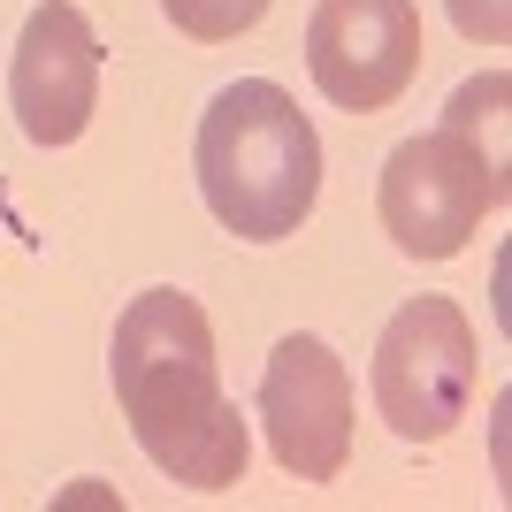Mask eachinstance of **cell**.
Segmentation results:
<instances>
[{"label":"cell","instance_id":"9","mask_svg":"<svg viewBox=\"0 0 512 512\" xmlns=\"http://www.w3.org/2000/svg\"><path fill=\"white\" fill-rule=\"evenodd\" d=\"M444 8L474 46H505L512 39V0H444Z\"/></svg>","mask_w":512,"mask_h":512},{"label":"cell","instance_id":"8","mask_svg":"<svg viewBox=\"0 0 512 512\" xmlns=\"http://www.w3.org/2000/svg\"><path fill=\"white\" fill-rule=\"evenodd\" d=\"M161 16L199 46H222V39H245L260 16H268V0H161Z\"/></svg>","mask_w":512,"mask_h":512},{"label":"cell","instance_id":"4","mask_svg":"<svg viewBox=\"0 0 512 512\" xmlns=\"http://www.w3.org/2000/svg\"><path fill=\"white\" fill-rule=\"evenodd\" d=\"M482 383L474 321L451 299H406L375 337V406L406 444H436L467 421Z\"/></svg>","mask_w":512,"mask_h":512},{"label":"cell","instance_id":"2","mask_svg":"<svg viewBox=\"0 0 512 512\" xmlns=\"http://www.w3.org/2000/svg\"><path fill=\"white\" fill-rule=\"evenodd\" d=\"M192 169H199V199L222 230L245 245H276L321 199V138L283 85L237 77L199 115Z\"/></svg>","mask_w":512,"mask_h":512},{"label":"cell","instance_id":"1","mask_svg":"<svg viewBox=\"0 0 512 512\" xmlns=\"http://www.w3.org/2000/svg\"><path fill=\"white\" fill-rule=\"evenodd\" d=\"M107 375H115V406L153 467L184 482V490H230L245 482L253 436L222 398L214 375V321L192 291H138L115 321L107 344Z\"/></svg>","mask_w":512,"mask_h":512},{"label":"cell","instance_id":"7","mask_svg":"<svg viewBox=\"0 0 512 512\" xmlns=\"http://www.w3.org/2000/svg\"><path fill=\"white\" fill-rule=\"evenodd\" d=\"M100 31L77 0H39L16 31V62H8V100L31 146H77L100 107Z\"/></svg>","mask_w":512,"mask_h":512},{"label":"cell","instance_id":"3","mask_svg":"<svg viewBox=\"0 0 512 512\" xmlns=\"http://www.w3.org/2000/svg\"><path fill=\"white\" fill-rule=\"evenodd\" d=\"M497 207H505V153L482 146V130L459 107H444V123L428 138H406L383 161V184H375V214H383L390 245L406 260L467 253V237Z\"/></svg>","mask_w":512,"mask_h":512},{"label":"cell","instance_id":"6","mask_svg":"<svg viewBox=\"0 0 512 512\" xmlns=\"http://www.w3.org/2000/svg\"><path fill=\"white\" fill-rule=\"evenodd\" d=\"M306 69L329 107L383 115L421 77V8L413 0H321L306 23Z\"/></svg>","mask_w":512,"mask_h":512},{"label":"cell","instance_id":"5","mask_svg":"<svg viewBox=\"0 0 512 512\" xmlns=\"http://www.w3.org/2000/svg\"><path fill=\"white\" fill-rule=\"evenodd\" d=\"M260 428L291 482H337L352 467V375L321 337H283L260 375Z\"/></svg>","mask_w":512,"mask_h":512}]
</instances>
